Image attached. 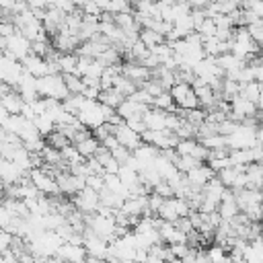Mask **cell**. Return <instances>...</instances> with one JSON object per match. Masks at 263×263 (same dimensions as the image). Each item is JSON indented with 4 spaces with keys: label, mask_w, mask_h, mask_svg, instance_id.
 Wrapping results in <instances>:
<instances>
[{
    "label": "cell",
    "mask_w": 263,
    "mask_h": 263,
    "mask_svg": "<svg viewBox=\"0 0 263 263\" xmlns=\"http://www.w3.org/2000/svg\"><path fill=\"white\" fill-rule=\"evenodd\" d=\"M35 86H37L39 97H51V99L62 101V99H66L70 95L68 88H66V84H64L62 74H45V76H39Z\"/></svg>",
    "instance_id": "obj_1"
},
{
    "label": "cell",
    "mask_w": 263,
    "mask_h": 263,
    "mask_svg": "<svg viewBox=\"0 0 263 263\" xmlns=\"http://www.w3.org/2000/svg\"><path fill=\"white\" fill-rule=\"evenodd\" d=\"M168 95L175 103V107L179 109H193V107H199L197 105V97L193 92V86L189 82H175L171 88H168Z\"/></svg>",
    "instance_id": "obj_2"
},
{
    "label": "cell",
    "mask_w": 263,
    "mask_h": 263,
    "mask_svg": "<svg viewBox=\"0 0 263 263\" xmlns=\"http://www.w3.org/2000/svg\"><path fill=\"white\" fill-rule=\"evenodd\" d=\"M8 60H14V62H21L27 53H31V41L23 35V33H14L10 37H6V49L2 51Z\"/></svg>",
    "instance_id": "obj_3"
},
{
    "label": "cell",
    "mask_w": 263,
    "mask_h": 263,
    "mask_svg": "<svg viewBox=\"0 0 263 263\" xmlns=\"http://www.w3.org/2000/svg\"><path fill=\"white\" fill-rule=\"evenodd\" d=\"M29 181H31V183L39 189V193H43V195H55V193H60L58 183H55V177H53L51 173L43 171L41 166L29 168Z\"/></svg>",
    "instance_id": "obj_4"
},
{
    "label": "cell",
    "mask_w": 263,
    "mask_h": 263,
    "mask_svg": "<svg viewBox=\"0 0 263 263\" xmlns=\"http://www.w3.org/2000/svg\"><path fill=\"white\" fill-rule=\"evenodd\" d=\"M70 201H72L74 208L80 210L82 214H92V212H97V208H99V191H95V189H90V187L84 185L78 193L70 195Z\"/></svg>",
    "instance_id": "obj_5"
},
{
    "label": "cell",
    "mask_w": 263,
    "mask_h": 263,
    "mask_svg": "<svg viewBox=\"0 0 263 263\" xmlns=\"http://www.w3.org/2000/svg\"><path fill=\"white\" fill-rule=\"evenodd\" d=\"M113 136H115V140H117L121 146H125L127 150H134V148H138V146L142 144V136H140L138 132H134L132 127H127L125 121L113 125Z\"/></svg>",
    "instance_id": "obj_6"
},
{
    "label": "cell",
    "mask_w": 263,
    "mask_h": 263,
    "mask_svg": "<svg viewBox=\"0 0 263 263\" xmlns=\"http://www.w3.org/2000/svg\"><path fill=\"white\" fill-rule=\"evenodd\" d=\"M18 64H21L23 72H27V74H31V76H35V78L49 74V72H47V62H45V58H41V55H37V53H33V51L27 53Z\"/></svg>",
    "instance_id": "obj_7"
},
{
    "label": "cell",
    "mask_w": 263,
    "mask_h": 263,
    "mask_svg": "<svg viewBox=\"0 0 263 263\" xmlns=\"http://www.w3.org/2000/svg\"><path fill=\"white\" fill-rule=\"evenodd\" d=\"M216 173L208 166V162H201V164H197L195 168H191V171H187L183 177H185V181L191 185V187H203L212 177H214Z\"/></svg>",
    "instance_id": "obj_8"
},
{
    "label": "cell",
    "mask_w": 263,
    "mask_h": 263,
    "mask_svg": "<svg viewBox=\"0 0 263 263\" xmlns=\"http://www.w3.org/2000/svg\"><path fill=\"white\" fill-rule=\"evenodd\" d=\"M150 105H146V103H138V101H132V99H123L117 107H115V113L125 121V119H129V117H142L144 115V111L148 109Z\"/></svg>",
    "instance_id": "obj_9"
},
{
    "label": "cell",
    "mask_w": 263,
    "mask_h": 263,
    "mask_svg": "<svg viewBox=\"0 0 263 263\" xmlns=\"http://www.w3.org/2000/svg\"><path fill=\"white\" fill-rule=\"evenodd\" d=\"M166 113L168 111H162V109H156L150 105L142 115L146 129H166Z\"/></svg>",
    "instance_id": "obj_10"
},
{
    "label": "cell",
    "mask_w": 263,
    "mask_h": 263,
    "mask_svg": "<svg viewBox=\"0 0 263 263\" xmlns=\"http://www.w3.org/2000/svg\"><path fill=\"white\" fill-rule=\"evenodd\" d=\"M27 173L29 171H23L10 158H0V177L4 183H18Z\"/></svg>",
    "instance_id": "obj_11"
},
{
    "label": "cell",
    "mask_w": 263,
    "mask_h": 263,
    "mask_svg": "<svg viewBox=\"0 0 263 263\" xmlns=\"http://www.w3.org/2000/svg\"><path fill=\"white\" fill-rule=\"evenodd\" d=\"M238 95L245 97V99H249V101H253V103L261 109V105H263V84H261V82H257V80H249V82L240 84Z\"/></svg>",
    "instance_id": "obj_12"
},
{
    "label": "cell",
    "mask_w": 263,
    "mask_h": 263,
    "mask_svg": "<svg viewBox=\"0 0 263 263\" xmlns=\"http://www.w3.org/2000/svg\"><path fill=\"white\" fill-rule=\"evenodd\" d=\"M0 103H2V107H4L10 115L21 113V109H23V99H21V95H18L16 90H12V88L0 99Z\"/></svg>",
    "instance_id": "obj_13"
},
{
    "label": "cell",
    "mask_w": 263,
    "mask_h": 263,
    "mask_svg": "<svg viewBox=\"0 0 263 263\" xmlns=\"http://www.w3.org/2000/svg\"><path fill=\"white\" fill-rule=\"evenodd\" d=\"M123 99H125V97H123L117 88H113V86H109V88H101V92H99V97H97L99 103L109 105V107H113V109H115Z\"/></svg>",
    "instance_id": "obj_14"
},
{
    "label": "cell",
    "mask_w": 263,
    "mask_h": 263,
    "mask_svg": "<svg viewBox=\"0 0 263 263\" xmlns=\"http://www.w3.org/2000/svg\"><path fill=\"white\" fill-rule=\"evenodd\" d=\"M76 146V150L84 156V158H88V156H95V152L99 150V146H101V142L90 134V136H86V138H82L80 142H76L74 144Z\"/></svg>",
    "instance_id": "obj_15"
},
{
    "label": "cell",
    "mask_w": 263,
    "mask_h": 263,
    "mask_svg": "<svg viewBox=\"0 0 263 263\" xmlns=\"http://www.w3.org/2000/svg\"><path fill=\"white\" fill-rule=\"evenodd\" d=\"M138 39L148 47V51L154 47V45H158V43H162L164 41V35H160V33H156V31H152V29H148V27H142L140 31H138Z\"/></svg>",
    "instance_id": "obj_16"
},
{
    "label": "cell",
    "mask_w": 263,
    "mask_h": 263,
    "mask_svg": "<svg viewBox=\"0 0 263 263\" xmlns=\"http://www.w3.org/2000/svg\"><path fill=\"white\" fill-rule=\"evenodd\" d=\"M31 121H33L35 129L39 132V136H47V134H49V132L55 127V125H53V119H51V117H49L45 111H43V113H39V115H35Z\"/></svg>",
    "instance_id": "obj_17"
},
{
    "label": "cell",
    "mask_w": 263,
    "mask_h": 263,
    "mask_svg": "<svg viewBox=\"0 0 263 263\" xmlns=\"http://www.w3.org/2000/svg\"><path fill=\"white\" fill-rule=\"evenodd\" d=\"M150 105L156 107V109H162V111H175V109H177L175 103H173V99H171V95H168V90H162L160 95L152 97Z\"/></svg>",
    "instance_id": "obj_18"
},
{
    "label": "cell",
    "mask_w": 263,
    "mask_h": 263,
    "mask_svg": "<svg viewBox=\"0 0 263 263\" xmlns=\"http://www.w3.org/2000/svg\"><path fill=\"white\" fill-rule=\"evenodd\" d=\"M62 78H64V84H66V88H68V92L70 95H76V92H82V78L78 76V74H74V72H66V74H62Z\"/></svg>",
    "instance_id": "obj_19"
},
{
    "label": "cell",
    "mask_w": 263,
    "mask_h": 263,
    "mask_svg": "<svg viewBox=\"0 0 263 263\" xmlns=\"http://www.w3.org/2000/svg\"><path fill=\"white\" fill-rule=\"evenodd\" d=\"M245 29H247V33L251 35V39H253L255 43H259V45L263 43V21H261V18H257V21L245 25Z\"/></svg>",
    "instance_id": "obj_20"
},
{
    "label": "cell",
    "mask_w": 263,
    "mask_h": 263,
    "mask_svg": "<svg viewBox=\"0 0 263 263\" xmlns=\"http://www.w3.org/2000/svg\"><path fill=\"white\" fill-rule=\"evenodd\" d=\"M105 10L111 12V14H117V12H132V4H129L127 0H107Z\"/></svg>",
    "instance_id": "obj_21"
},
{
    "label": "cell",
    "mask_w": 263,
    "mask_h": 263,
    "mask_svg": "<svg viewBox=\"0 0 263 263\" xmlns=\"http://www.w3.org/2000/svg\"><path fill=\"white\" fill-rule=\"evenodd\" d=\"M240 8L253 12L255 16H263V0H242Z\"/></svg>",
    "instance_id": "obj_22"
},
{
    "label": "cell",
    "mask_w": 263,
    "mask_h": 263,
    "mask_svg": "<svg viewBox=\"0 0 263 263\" xmlns=\"http://www.w3.org/2000/svg\"><path fill=\"white\" fill-rule=\"evenodd\" d=\"M201 37H210V35H214L216 33V25H214V21H212V16H205L201 23H199V27L195 29Z\"/></svg>",
    "instance_id": "obj_23"
},
{
    "label": "cell",
    "mask_w": 263,
    "mask_h": 263,
    "mask_svg": "<svg viewBox=\"0 0 263 263\" xmlns=\"http://www.w3.org/2000/svg\"><path fill=\"white\" fill-rule=\"evenodd\" d=\"M109 152H111V156H113L119 164H123V162L129 158V154H132V150H127V148H125V146H121V144H119V146H115V148H113V150H109Z\"/></svg>",
    "instance_id": "obj_24"
},
{
    "label": "cell",
    "mask_w": 263,
    "mask_h": 263,
    "mask_svg": "<svg viewBox=\"0 0 263 263\" xmlns=\"http://www.w3.org/2000/svg\"><path fill=\"white\" fill-rule=\"evenodd\" d=\"M152 191H154V193H158V195H162V197H173V195H175L173 187H171V185H168L164 179H160V181H158V183L152 187Z\"/></svg>",
    "instance_id": "obj_25"
},
{
    "label": "cell",
    "mask_w": 263,
    "mask_h": 263,
    "mask_svg": "<svg viewBox=\"0 0 263 263\" xmlns=\"http://www.w3.org/2000/svg\"><path fill=\"white\" fill-rule=\"evenodd\" d=\"M84 183H86V187H90V189H95V191H101V189L105 187L103 175H86Z\"/></svg>",
    "instance_id": "obj_26"
},
{
    "label": "cell",
    "mask_w": 263,
    "mask_h": 263,
    "mask_svg": "<svg viewBox=\"0 0 263 263\" xmlns=\"http://www.w3.org/2000/svg\"><path fill=\"white\" fill-rule=\"evenodd\" d=\"M125 125H127V127H132L134 132H138V134L146 132V125H144L142 117H129V119H125Z\"/></svg>",
    "instance_id": "obj_27"
},
{
    "label": "cell",
    "mask_w": 263,
    "mask_h": 263,
    "mask_svg": "<svg viewBox=\"0 0 263 263\" xmlns=\"http://www.w3.org/2000/svg\"><path fill=\"white\" fill-rule=\"evenodd\" d=\"M10 240H12V234H10L8 230L0 228V253H2L4 249H8V247H10Z\"/></svg>",
    "instance_id": "obj_28"
},
{
    "label": "cell",
    "mask_w": 263,
    "mask_h": 263,
    "mask_svg": "<svg viewBox=\"0 0 263 263\" xmlns=\"http://www.w3.org/2000/svg\"><path fill=\"white\" fill-rule=\"evenodd\" d=\"M51 6H55V8L64 10V12H70L74 8V2L72 0H51Z\"/></svg>",
    "instance_id": "obj_29"
},
{
    "label": "cell",
    "mask_w": 263,
    "mask_h": 263,
    "mask_svg": "<svg viewBox=\"0 0 263 263\" xmlns=\"http://www.w3.org/2000/svg\"><path fill=\"white\" fill-rule=\"evenodd\" d=\"M101 92V86H82V95L86 99H97Z\"/></svg>",
    "instance_id": "obj_30"
},
{
    "label": "cell",
    "mask_w": 263,
    "mask_h": 263,
    "mask_svg": "<svg viewBox=\"0 0 263 263\" xmlns=\"http://www.w3.org/2000/svg\"><path fill=\"white\" fill-rule=\"evenodd\" d=\"M51 4V0H27L29 8H47Z\"/></svg>",
    "instance_id": "obj_31"
},
{
    "label": "cell",
    "mask_w": 263,
    "mask_h": 263,
    "mask_svg": "<svg viewBox=\"0 0 263 263\" xmlns=\"http://www.w3.org/2000/svg\"><path fill=\"white\" fill-rule=\"evenodd\" d=\"M14 2H16V0H0V8L6 10V12H10L12 6H14Z\"/></svg>",
    "instance_id": "obj_32"
},
{
    "label": "cell",
    "mask_w": 263,
    "mask_h": 263,
    "mask_svg": "<svg viewBox=\"0 0 263 263\" xmlns=\"http://www.w3.org/2000/svg\"><path fill=\"white\" fill-rule=\"evenodd\" d=\"M208 2H210V0H187V4H189L191 8H203Z\"/></svg>",
    "instance_id": "obj_33"
},
{
    "label": "cell",
    "mask_w": 263,
    "mask_h": 263,
    "mask_svg": "<svg viewBox=\"0 0 263 263\" xmlns=\"http://www.w3.org/2000/svg\"><path fill=\"white\" fill-rule=\"evenodd\" d=\"M10 88H12V86H10L8 82H4V80H0V99H2V97H4V95H6L8 90H10Z\"/></svg>",
    "instance_id": "obj_34"
},
{
    "label": "cell",
    "mask_w": 263,
    "mask_h": 263,
    "mask_svg": "<svg viewBox=\"0 0 263 263\" xmlns=\"http://www.w3.org/2000/svg\"><path fill=\"white\" fill-rule=\"evenodd\" d=\"M92 2H95V4H97L101 10H105V6H107V0H92Z\"/></svg>",
    "instance_id": "obj_35"
},
{
    "label": "cell",
    "mask_w": 263,
    "mask_h": 263,
    "mask_svg": "<svg viewBox=\"0 0 263 263\" xmlns=\"http://www.w3.org/2000/svg\"><path fill=\"white\" fill-rule=\"evenodd\" d=\"M4 185H6V183H4V181H2V177H0V199L4 197Z\"/></svg>",
    "instance_id": "obj_36"
},
{
    "label": "cell",
    "mask_w": 263,
    "mask_h": 263,
    "mask_svg": "<svg viewBox=\"0 0 263 263\" xmlns=\"http://www.w3.org/2000/svg\"><path fill=\"white\" fill-rule=\"evenodd\" d=\"M72 2H74V6H78V8H80V6H82L84 2H88V0H72Z\"/></svg>",
    "instance_id": "obj_37"
}]
</instances>
